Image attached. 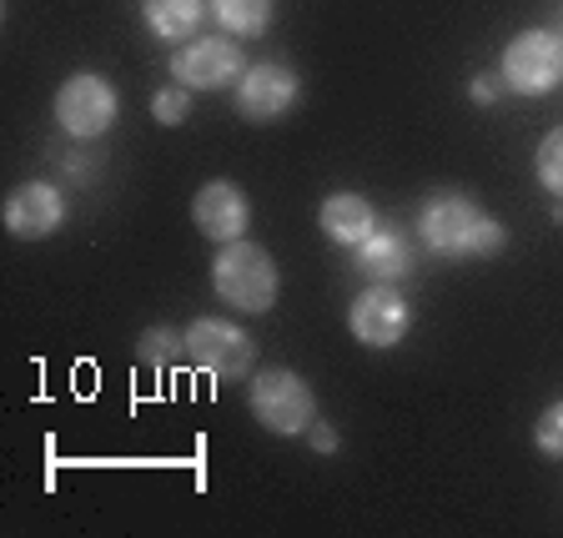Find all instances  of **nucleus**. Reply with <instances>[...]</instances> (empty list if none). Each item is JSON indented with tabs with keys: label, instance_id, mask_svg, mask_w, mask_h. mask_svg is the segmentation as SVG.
I'll return each instance as SVG.
<instances>
[{
	"label": "nucleus",
	"instance_id": "obj_1",
	"mask_svg": "<svg viewBox=\"0 0 563 538\" xmlns=\"http://www.w3.org/2000/svg\"><path fill=\"white\" fill-rule=\"evenodd\" d=\"M418 232L422 242L443 252V257H493V252H504L508 232L498 217H483L468 197H457V191H438V197L422 201L418 211Z\"/></svg>",
	"mask_w": 563,
	"mask_h": 538
},
{
	"label": "nucleus",
	"instance_id": "obj_2",
	"mask_svg": "<svg viewBox=\"0 0 563 538\" xmlns=\"http://www.w3.org/2000/svg\"><path fill=\"white\" fill-rule=\"evenodd\" d=\"M277 262L267 257V246L257 242H222L217 262H211V287L227 307L236 312H267L277 303Z\"/></svg>",
	"mask_w": 563,
	"mask_h": 538
},
{
	"label": "nucleus",
	"instance_id": "obj_3",
	"mask_svg": "<svg viewBox=\"0 0 563 538\" xmlns=\"http://www.w3.org/2000/svg\"><path fill=\"white\" fill-rule=\"evenodd\" d=\"M312 413H317V398L307 377H297L292 367H267V373L252 377V418L272 433L292 438V433H307L312 428Z\"/></svg>",
	"mask_w": 563,
	"mask_h": 538
},
{
	"label": "nucleus",
	"instance_id": "obj_4",
	"mask_svg": "<svg viewBox=\"0 0 563 538\" xmlns=\"http://www.w3.org/2000/svg\"><path fill=\"white\" fill-rule=\"evenodd\" d=\"M563 81V35L518 31L504 46V86L518 96H549Z\"/></svg>",
	"mask_w": 563,
	"mask_h": 538
},
{
	"label": "nucleus",
	"instance_id": "obj_5",
	"mask_svg": "<svg viewBox=\"0 0 563 538\" xmlns=\"http://www.w3.org/2000/svg\"><path fill=\"white\" fill-rule=\"evenodd\" d=\"M117 111H121L117 91H111V81L96 76V70H76V76L56 91V121H60V131L76 141L106 136L111 121H117Z\"/></svg>",
	"mask_w": 563,
	"mask_h": 538
},
{
	"label": "nucleus",
	"instance_id": "obj_6",
	"mask_svg": "<svg viewBox=\"0 0 563 538\" xmlns=\"http://www.w3.org/2000/svg\"><path fill=\"white\" fill-rule=\"evenodd\" d=\"M187 358L197 367H207L211 377H246L252 363H257V342L246 338L236 322H222V317H197L187 332Z\"/></svg>",
	"mask_w": 563,
	"mask_h": 538
},
{
	"label": "nucleus",
	"instance_id": "obj_7",
	"mask_svg": "<svg viewBox=\"0 0 563 538\" xmlns=\"http://www.w3.org/2000/svg\"><path fill=\"white\" fill-rule=\"evenodd\" d=\"M242 51L232 46V41H222V35H191L187 46L172 51V76L187 91H227V86L242 81Z\"/></svg>",
	"mask_w": 563,
	"mask_h": 538
},
{
	"label": "nucleus",
	"instance_id": "obj_8",
	"mask_svg": "<svg viewBox=\"0 0 563 538\" xmlns=\"http://www.w3.org/2000/svg\"><path fill=\"white\" fill-rule=\"evenodd\" d=\"M347 328L352 338L363 348H398L412 328V312H408V297L398 293V282H377L367 293L352 297L347 307Z\"/></svg>",
	"mask_w": 563,
	"mask_h": 538
},
{
	"label": "nucleus",
	"instance_id": "obj_9",
	"mask_svg": "<svg viewBox=\"0 0 563 538\" xmlns=\"http://www.w3.org/2000/svg\"><path fill=\"white\" fill-rule=\"evenodd\" d=\"M297 70L277 66V61H262V66H246L242 81H236V111L246 121H277L297 106Z\"/></svg>",
	"mask_w": 563,
	"mask_h": 538
},
{
	"label": "nucleus",
	"instance_id": "obj_10",
	"mask_svg": "<svg viewBox=\"0 0 563 538\" xmlns=\"http://www.w3.org/2000/svg\"><path fill=\"white\" fill-rule=\"evenodd\" d=\"M191 222L211 242H236V237H246V222H252V201L232 182H207L191 197Z\"/></svg>",
	"mask_w": 563,
	"mask_h": 538
},
{
	"label": "nucleus",
	"instance_id": "obj_11",
	"mask_svg": "<svg viewBox=\"0 0 563 538\" xmlns=\"http://www.w3.org/2000/svg\"><path fill=\"white\" fill-rule=\"evenodd\" d=\"M66 222V197L51 182H25L5 197V227L15 237H51Z\"/></svg>",
	"mask_w": 563,
	"mask_h": 538
},
{
	"label": "nucleus",
	"instance_id": "obj_12",
	"mask_svg": "<svg viewBox=\"0 0 563 538\" xmlns=\"http://www.w3.org/2000/svg\"><path fill=\"white\" fill-rule=\"evenodd\" d=\"M357 267L367 282H402L412 272V246L398 227H373L363 246H357Z\"/></svg>",
	"mask_w": 563,
	"mask_h": 538
},
{
	"label": "nucleus",
	"instance_id": "obj_13",
	"mask_svg": "<svg viewBox=\"0 0 563 538\" xmlns=\"http://www.w3.org/2000/svg\"><path fill=\"white\" fill-rule=\"evenodd\" d=\"M317 222H322V232H328L332 242L363 246L367 237H373L377 217H373V201L367 197H357V191H332V197L322 201V211H317Z\"/></svg>",
	"mask_w": 563,
	"mask_h": 538
},
{
	"label": "nucleus",
	"instance_id": "obj_14",
	"mask_svg": "<svg viewBox=\"0 0 563 538\" xmlns=\"http://www.w3.org/2000/svg\"><path fill=\"white\" fill-rule=\"evenodd\" d=\"M141 15H146L152 35H162V41H191L201 31L207 0H141Z\"/></svg>",
	"mask_w": 563,
	"mask_h": 538
},
{
	"label": "nucleus",
	"instance_id": "obj_15",
	"mask_svg": "<svg viewBox=\"0 0 563 538\" xmlns=\"http://www.w3.org/2000/svg\"><path fill=\"white\" fill-rule=\"evenodd\" d=\"M211 15L232 35H262L272 25V0H211Z\"/></svg>",
	"mask_w": 563,
	"mask_h": 538
},
{
	"label": "nucleus",
	"instance_id": "obj_16",
	"mask_svg": "<svg viewBox=\"0 0 563 538\" xmlns=\"http://www.w3.org/2000/svg\"><path fill=\"white\" fill-rule=\"evenodd\" d=\"M533 172H539V182L553 191V197H563V127H553L549 136L539 141V152H533Z\"/></svg>",
	"mask_w": 563,
	"mask_h": 538
},
{
	"label": "nucleus",
	"instance_id": "obj_17",
	"mask_svg": "<svg viewBox=\"0 0 563 538\" xmlns=\"http://www.w3.org/2000/svg\"><path fill=\"white\" fill-rule=\"evenodd\" d=\"M181 352H187V338H176L172 328H152V332H141V363L166 367V363H176Z\"/></svg>",
	"mask_w": 563,
	"mask_h": 538
},
{
	"label": "nucleus",
	"instance_id": "obj_18",
	"mask_svg": "<svg viewBox=\"0 0 563 538\" xmlns=\"http://www.w3.org/2000/svg\"><path fill=\"white\" fill-rule=\"evenodd\" d=\"M533 443H539L543 458H563V403H549L533 422Z\"/></svg>",
	"mask_w": 563,
	"mask_h": 538
},
{
	"label": "nucleus",
	"instance_id": "obj_19",
	"mask_svg": "<svg viewBox=\"0 0 563 538\" xmlns=\"http://www.w3.org/2000/svg\"><path fill=\"white\" fill-rule=\"evenodd\" d=\"M152 117L162 121V127H181V121L191 117V91L187 86H166V91L152 96Z\"/></svg>",
	"mask_w": 563,
	"mask_h": 538
},
{
	"label": "nucleus",
	"instance_id": "obj_20",
	"mask_svg": "<svg viewBox=\"0 0 563 538\" xmlns=\"http://www.w3.org/2000/svg\"><path fill=\"white\" fill-rule=\"evenodd\" d=\"M468 96L478 106H493L498 96H504V86H498V76H473V86H468Z\"/></svg>",
	"mask_w": 563,
	"mask_h": 538
},
{
	"label": "nucleus",
	"instance_id": "obj_21",
	"mask_svg": "<svg viewBox=\"0 0 563 538\" xmlns=\"http://www.w3.org/2000/svg\"><path fill=\"white\" fill-rule=\"evenodd\" d=\"M307 433H312V448H317V453H338V428H328V422H312Z\"/></svg>",
	"mask_w": 563,
	"mask_h": 538
}]
</instances>
